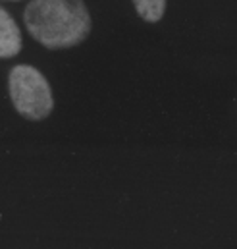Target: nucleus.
Listing matches in <instances>:
<instances>
[{
	"instance_id": "obj_1",
	"label": "nucleus",
	"mask_w": 237,
	"mask_h": 249,
	"mask_svg": "<svg viewBox=\"0 0 237 249\" xmlns=\"http://www.w3.org/2000/svg\"><path fill=\"white\" fill-rule=\"evenodd\" d=\"M27 33L45 49H71L91 33V16L83 0H31L23 10Z\"/></svg>"
},
{
	"instance_id": "obj_3",
	"label": "nucleus",
	"mask_w": 237,
	"mask_h": 249,
	"mask_svg": "<svg viewBox=\"0 0 237 249\" xmlns=\"http://www.w3.org/2000/svg\"><path fill=\"white\" fill-rule=\"evenodd\" d=\"M21 51V33L8 10H0V56L14 58Z\"/></svg>"
},
{
	"instance_id": "obj_5",
	"label": "nucleus",
	"mask_w": 237,
	"mask_h": 249,
	"mask_svg": "<svg viewBox=\"0 0 237 249\" xmlns=\"http://www.w3.org/2000/svg\"><path fill=\"white\" fill-rule=\"evenodd\" d=\"M2 2H21V0H2Z\"/></svg>"
},
{
	"instance_id": "obj_2",
	"label": "nucleus",
	"mask_w": 237,
	"mask_h": 249,
	"mask_svg": "<svg viewBox=\"0 0 237 249\" xmlns=\"http://www.w3.org/2000/svg\"><path fill=\"white\" fill-rule=\"evenodd\" d=\"M8 93L17 114H21L27 120H45L54 108L49 79L33 66L17 64L10 70Z\"/></svg>"
},
{
	"instance_id": "obj_4",
	"label": "nucleus",
	"mask_w": 237,
	"mask_h": 249,
	"mask_svg": "<svg viewBox=\"0 0 237 249\" xmlns=\"http://www.w3.org/2000/svg\"><path fill=\"white\" fill-rule=\"evenodd\" d=\"M133 6L137 16L149 23L160 21L166 12V0H133Z\"/></svg>"
}]
</instances>
